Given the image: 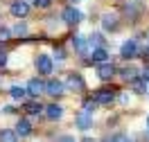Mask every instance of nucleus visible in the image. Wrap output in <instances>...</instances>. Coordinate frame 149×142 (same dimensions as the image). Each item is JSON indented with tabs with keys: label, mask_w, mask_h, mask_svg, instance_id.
Returning <instances> with one entry per match:
<instances>
[{
	"label": "nucleus",
	"mask_w": 149,
	"mask_h": 142,
	"mask_svg": "<svg viewBox=\"0 0 149 142\" xmlns=\"http://www.w3.org/2000/svg\"><path fill=\"white\" fill-rule=\"evenodd\" d=\"M34 66H36V72L41 77H50L52 72H54V61H52L50 54H36Z\"/></svg>",
	"instance_id": "f257e3e1"
},
{
	"label": "nucleus",
	"mask_w": 149,
	"mask_h": 142,
	"mask_svg": "<svg viewBox=\"0 0 149 142\" xmlns=\"http://www.w3.org/2000/svg\"><path fill=\"white\" fill-rule=\"evenodd\" d=\"M63 84L70 93H84L86 90V81H84V77H81V72H68Z\"/></svg>",
	"instance_id": "f03ea898"
},
{
	"label": "nucleus",
	"mask_w": 149,
	"mask_h": 142,
	"mask_svg": "<svg viewBox=\"0 0 149 142\" xmlns=\"http://www.w3.org/2000/svg\"><path fill=\"white\" fill-rule=\"evenodd\" d=\"M120 57L127 59V61L140 57V45H138V41H136V38H129V41H124V43L120 45Z\"/></svg>",
	"instance_id": "7ed1b4c3"
},
{
	"label": "nucleus",
	"mask_w": 149,
	"mask_h": 142,
	"mask_svg": "<svg viewBox=\"0 0 149 142\" xmlns=\"http://www.w3.org/2000/svg\"><path fill=\"white\" fill-rule=\"evenodd\" d=\"M45 93L50 95V97H63L65 93H68V88H65V84L61 81V79H47L45 81Z\"/></svg>",
	"instance_id": "20e7f679"
},
{
	"label": "nucleus",
	"mask_w": 149,
	"mask_h": 142,
	"mask_svg": "<svg viewBox=\"0 0 149 142\" xmlns=\"http://www.w3.org/2000/svg\"><path fill=\"white\" fill-rule=\"evenodd\" d=\"M118 93H120V90H118L115 86H111V88H100V90L95 93V99H97L102 106H109V104H113V102H115Z\"/></svg>",
	"instance_id": "39448f33"
},
{
	"label": "nucleus",
	"mask_w": 149,
	"mask_h": 142,
	"mask_svg": "<svg viewBox=\"0 0 149 142\" xmlns=\"http://www.w3.org/2000/svg\"><path fill=\"white\" fill-rule=\"evenodd\" d=\"M72 47H74V54H79V57H88L91 52H93V47L88 43V36H72Z\"/></svg>",
	"instance_id": "423d86ee"
},
{
	"label": "nucleus",
	"mask_w": 149,
	"mask_h": 142,
	"mask_svg": "<svg viewBox=\"0 0 149 142\" xmlns=\"http://www.w3.org/2000/svg\"><path fill=\"white\" fill-rule=\"evenodd\" d=\"M61 18H63L65 25H79V23L84 20V14L79 9H74V7H65V9L61 11Z\"/></svg>",
	"instance_id": "0eeeda50"
},
{
	"label": "nucleus",
	"mask_w": 149,
	"mask_h": 142,
	"mask_svg": "<svg viewBox=\"0 0 149 142\" xmlns=\"http://www.w3.org/2000/svg\"><path fill=\"white\" fill-rule=\"evenodd\" d=\"M118 75V68L113 66L111 61H104V63H97V77L102 81H111L113 77Z\"/></svg>",
	"instance_id": "6e6552de"
},
{
	"label": "nucleus",
	"mask_w": 149,
	"mask_h": 142,
	"mask_svg": "<svg viewBox=\"0 0 149 142\" xmlns=\"http://www.w3.org/2000/svg\"><path fill=\"white\" fill-rule=\"evenodd\" d=\"M14 131H16V135L23 140V138H29V135L34 133V126H32V122H29L27 117H23V120L16 122V129H14Z\"/></svg>",
	"instance_id": "1a4fd4ad"
},
{
	"label": "nucleus",
	"mask_w": 149,
	"mask_h": 142,
	"mask_svg": "<svg viewBox=\"0 0 149 142\" xmlns=\"http://www.w3.org/2000/svg\"><path fill=\"white\" fill-rule=\"evenodd\" d=\"M45 117L50 120V122H56V120H61L63 117V106L61 104H56V102H52V104H47L45 106Z\"/></svg>",
	"instance_id": "9d476101"
},
{
	"label": "nucleus",
	"mask_w": 149,
	"mask_h": 142,
	"mask_svg": "<svg viewBox=\"0 0 149 142\" xmlns=\"http://www.w3.org/2000/svg\"><path fill=\"white\" fill-rule=\"evenodd\" d=\"M27 95H32V97H38L41 93H45V81L43 79H38V77H34V79H29L27 81Z\"/></svg>",
	"instance_id": "9b49d317"
},
{
	"label": "nucleus",
	"mask_w": 149,
	"mask_h": 142,
	"mask_svg": "<svg viewBox=\"0 0 149 142\" xmlns=\"http://www.w3.org/2000/svg\"><path fill=\"white\" fill-rule=\"evenodd\" d=\"M74 126L79 129V131H88L91 126H93V115H88V113H77L74 115Z\"/></svg>",
	"instance_id": "f8f14e48"
},
{
	"label": "nucleus",
	"mask_w": 149,
	"mask_h": 142,
	"mask_svg": "<svg viewBox=\"0 0 149 142\" xmlns=\"http://www.w3.org/2000/svg\"><path fill=\"white\" fill-rule=\"evenodd\" d=\"M102 27H104V32H118L120 18H118L115 14H104L102 16Z\"/></svg>",
	"instance_id": "ddd939ff"
},
{
	"label": "nucleus",
	"mask_w": 149,
	"mask_h": 142,
	"mask_svg": "<svg viewBox=\"0 0 149 142\" xmlns=\"http://www.w3.org/2000/svg\"><path fill=\"white\" fill-rule=\"evenodd\" d=\"M11 14H14L16 18H25L29 14V5L25 0H14V2H11Z\"/></svg>",
	"instance_id": "4468645a"
},
{
	"label": "nucleus",
	"mask_w": 149,
	"mask_h": 142,
	"mask_svg": "<svg viewBox=\"0 0 149 142\" xmlns=\"http://www.w3.org/2000/svg\"><path fill=\"white\" fill-rule=\"evenodd\" d=\"M91 61H93L95 66H97V63H104V61H109V50H106V47H93V52H91Z\"/></svg>",
	"instance_id": "2eb2a0df"
},
{
	"label": "nucleus",
	"mask_w": 149,
	"mask_h": 142,
	"mask_svg": "<svg viewBox=\"0 0 149 142\" xmlns=\"http://www.w3.org/2000/svg\"><path fill=\"white\" fill-rule=\"evenodd\" d=\"M147 88H149V84L142 79V77H136V79H131V90L136 95H147Z\"/></svg>",
	"instance_id": "dca6fc26"
},
{
	"label": "nucleus",
	"mask_w": 149,
	"mask_h": 142,
	"mask_svg": "<svg viewBox=\"0 0 149 142\" xmlns=\"http://www.w3.org/2000/svg\"><path fill=\"white\" fill-rule=\"evenodd\" d=\"M45 111V106L41 104L38 99H32V102H25V113L27 115H38V113H43Z\"/></svg>",
	"instance_id": "f3484780"
},
{
	"label": "nucleus",
	"mask_w": 149,
	"mask_h": 142,
	"mask_svg": "<svg viewBox=\"0 0 149 142\" xmlns=\"http://www.w3.org/2000/svg\"><path fill=\"white\" fill-rule=\"evenodd\" d=\"M100 102L95 99V97H88V99H84V104H81V108H84V113H88V115H95L97 111H100Z\"/></svg>",
	"instance_id": "a211bd4d"
},
{
	"label": "nucleus",
	"mask_w": 149,
	"mask_h": 142,
	"mask_svg": "<svg viewBox=\"0 0 149 142\" xmlns=\"http://www.w3.org/2000/svg\"><path fill=\"white\" fill-rule=\"evenodd\" d=\"M9 97H11V99H16V102H25L27 88H23V86H11V88H9Z\"/></svg>",
	"instance_id": "6ab92c4d"
},
{
	"label": "nucleus",
	"mask_w": 149,
	"mask_h": 142,
	"mask_svg": "<svg viewBox=\"0 0 149 142\" xmlns=\"http://www.w3.org/2000/svg\"><path fill=\"white\" fill-rule=\"evenodd\" d=\"M118 75L124 79V81H131V79H136L138 77V68H133V66H124L118 70Z\"/></svg>",
	"instance_id": "aec40b11"
},
{
	"label": "nucleus",
	"mask_w": 149,
	"mask_h": 142,
	"mask_svg": "<svg viewBox=\"0 0 149 142\" xmlns=\"http://www.w3.org/2000/svg\"><path fill=\"white\" fill-rule=\"evenodd\" d=\"M102 142H136V140L129 133H113V135H106Z\"/></svg>",
	"instance_id": "412c9836"
},
{
	"label": "nucleus",
	"mask_w": 149,
	"mask_h": 142,
	"mask_svg": "<svg viewBox=\"0 0 149 142\" xmlns=\"http://www.w3.org/2000/svg\"><path fill=\"white\" fill-rule=\"evenodd\" d=\"M88 43H91V47H106V41H104V36L100 34V32L88 34Z\"/></svg>",
	"instance_id": "4be33fe9"
},
{
	"label": "nucleus",
	"mask_w": 149,
	"mask_h": 142,
	"mask_svg": "<svg viewBox=\"0 0 149 142\" xmlns=\"http://www.w3.org/2000/svg\"><path fill=\"white\" fill-rule=\"evenodd\" d=\"M0 142H18V135L14 129H0Z\"/></svg>",
	"instance_id": "5701e85b"
},
{
	"label": "nucleus",
	"mask_w": 149,
	"mask_h": 142,
	"mask_svg": "<svg viewBox=\"0 0 149 142\" xmlns=\"http://www.w3.org/2000/svg\"><path fill=\"white\" fill-rule=\"evenodd\" d=\"M11 34H14V36H25V34H27V25L20 23V18H18V23L11 27Z\"/></svg>",
	"instance_id": "b1692460"
},
{
	"label": "nucleus",
	"mask_w": 149,
	"mask_h": 142,
	"mask_svg": "<svg viewBox=\"0 0 149 142\" xmlns=\"http://www.w3.org/2000/svg\"><path fill=\"white\" fill-rule=\"evenodd\" d=\"M11 36H14V34H11L9 27H0V41H2V43H5V41H9Z\"/></svg>",
	"instance_id": "393cba45"
},
{
	"label": "nucleus",
	"mask_w": 149,
	"mask_h": 142,
	"mask_svg": "<svg viewBox=\"0 0 149 142\" xmlns=\"http://www.w3.org/2000/svg\"><path fill=\"white\" fill-rule=\"evenodd\" d=\"M34 5H36L38 9H47V7L52 5V0H34Z\"/></svg>",
	"instance_id": "a878e982"
},
{
	"label": "nucleus",
	"mask_w": 149,
	"mask_h": 142,
	"mask_svg": "<svg viewBox=\"0 0 149 142\" xmlns=\"http://www.w3.org/2000/svg\"><path fill=\"white\" fill-rule=\"evenodd\" d=\"M56 142H77L72 138V135H68V133H63V135H56Z\"/></svg>",
	"instance_id": "bb28decb"
},
{
	"label": "nucleus",
	"mask_w": 149,
	"mask_h": 142,
	"mask_svg": "<svg viewBox=\"0 0 149 142\" xmlns=\"http://www.w3.org/2000/svg\"><path fill=\"white\" fill-rule=\"evenodd\" d=\"M54 57H56V61H63V59H65V50H63V47H56Z\"/></svg>",
	"instance_id": "cd10ccee"
},
{
	"label": "nucleus",
	"mask_w": 149,
	"mask_h": 142,
	"mask_svg": "<svg viewBox=\"0 0 149 142\" xmlns=\"http://www.w3.org/2000/svg\"><path fill=\"white\" fill-rule=\"evenodd\" d=\"M7 61H9V54H7V52H0V68L7 66Z\"/></svg>",
	"instance_id": "c85d7f7f"
},
{
	"label": "nucleus",
	"mask_w": 149,
	"mask_h": 142,
	"mask_svg": "<svg viewBox=\"0 0 149 142\" xmlns=\"http://www.w3.org/2000/svg\"><path fill=\"white\" fill-rule=\"evenodd\" d=\"M140 57L145 59V63H149V47H142V50H140Z\"/></svg>",
	"instance_id": "c756f323"
},
{
	"label": "nucleus",
	"mask_w": 149,
	"mask_h": 142,
	"mask_svg": "<svg viewBox=\"0 0 149 142\" xmlns=\"http://www.w3.org/2000/svg\"><path fill=\"white\" fill-rule=\"evenodd\" d=\"M140 77H142V79H145V81L149 84V66H145V68H142V72H140Z\"/></svg>",
	"instance_id": "7c9ffc66"
},
{
	"label": "nucleus",
	"mask_w": 149,
	"mask_h": 142,
	"mask_svg": "<svg viewBox=\"0 0 149 142\" xmlns=\"http://www.w3.org/2000/svg\"><path fill=\"white\" fill-rule=\"evenodd\" d=\"M81 142H95V140H93V138H84Z\"/></svg>",
	"instance_id": "2f4dec72"
},
{
	"label": "nucleus",
	"mask_w": 149,
	"mask_h": 142,
	"mask_svg": "<svg viewBox=\"0 0 149 142\" xmlns=\"http://www.w3.org/2000/svg\"><path fill=\"white\" fill-rule=\"evenodd\" d=\"M70 2H72V5H77V2H81V0H70Z\"/></svg>",
	"instance_id": "473e14b6"
},
{
	"label": "nucleus",
	"mask_w": 149,
	"mask_h": 142,
	"mask_svg": "<svg viewBox=\"0 0 149 142\" xmlns=\"http://www.w3.org/2000/svg\"><path fill=\"white\" fill-rule=\"evenodd\" d=\"M147 129H149V115H147Z\"/></svg>",
	"instance_id": "72a5a7b5"
},
{
	"label": "nucleus",
	"mask_w": 149,
	"mask_h": 142,
	"mask_svg": "<svg viewBox=\"0 0 149 142\" xmlns=\"http://www.w3.org/2000/svg\"><path fill=\"white\" fill-rule=\"evenodd\" d=\"M147 97H149V88H147Z\"/></svg>",
	"instance_id": "f704fd0d"
}]
</instances>
